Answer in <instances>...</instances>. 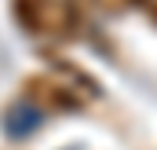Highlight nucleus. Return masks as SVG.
<instances>
[{
  "mask_svg": "<svg viewBox=\"0 0 157 150\" xmlns=\"http://www.w3.org/2000/svg\"><path fill=\"white\" fill-rule=\"evenodd\" d=\"M15 22L33 37H73V4L70 0H11Z\"/></svg>",
  "mask_w": 157,
  "mask_h": 150,
  "instance_id": "1",
  "label": "nucleus"
},
{
  "mask_svg": "<svg viewBox=\"0 0 157 150\" xmlns=\"http://www.w3.org/2000/svg\"><path fill=\"white\" fill-rule=\"evenodd\" d=\"M26 92L48 110H73L91 99V84H80L77 73H37L26 81Z\"/></svg>",
  "mask_w": 157,
  "mask_h": 150,
  "instance_id": "2",
  "label": "nucleus"
},
{
  "mask_svg": "<svg viewBox=\"0 0 157 150\" xmlns=\"http://www.w3.org/2000/svg\"><path fill=\"white\" fill-rule=\"evenodd\" d=\"M106 11H124V7H132V4H139V0H99Z\"/></svg>",
  "mask_w": 157,
  "mask_h": 150,
  "instance_id": "3",
  "label": "nucleus"
}]
</instances>
